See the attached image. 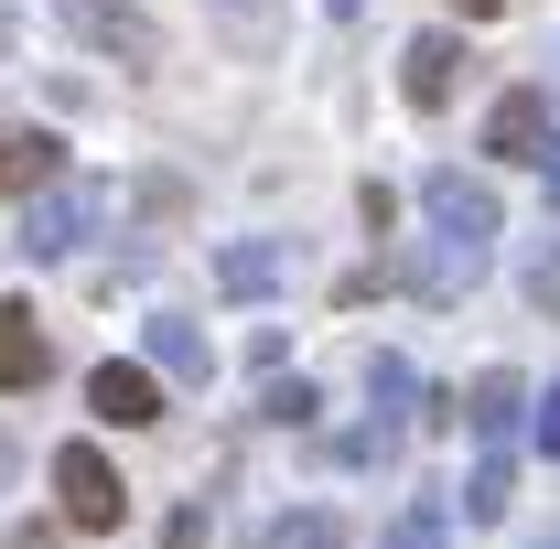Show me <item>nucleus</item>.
<instances>
[{
	"label": "nucleus",
	"mask_w": 560,
	"mask_h": 549,
	"mask_svg": "<svg viewBox=\"0 0 560 549\" xmlns=\"http://www.w3.org/2000/svg\"><path fill=\"white\" fill-rule=\"evenodd\" d=\"M420 215H431V259H420V302H464L495 259V195L464 173V162H442V173H420Z\"/></svg>",
	"instance_id": "f257e3e1"
},
{
	"label": "nucleus",
	"mask_w": 560,
	"mask_h": 549,
	"mask_svg": "<svg viewBox=\"0 0 560 549\" xmlns=\"http://www.w3.org/2000/svg\"><path fill=\"white\" fill-rule=\"evenodd\" d=\"M55 506H66V528L108 539V528L130 517V484H119V464H108L97 442H66V453H55Z\"/></svg>",
	"instance_id": "f03ea898"
},
{
	"label": "nucleus",
	"mask_w": 560,
	"mask_h": 549,
	"mask_svg": "<svg viewBox=\"0 0 560 549\" xmlns=\"http://www.w3.org/2000/svg\"><path fill=\"white\" fill-rule=\"evenodd\" d=\"M55 11H66L75 44H97V55H119V66H151V55H162V33H151L140 0H55Z\"/></svg>",
	"instance_id": "7ed1b4c3"
},
{
	"label": "nucleus",
	"mask_w": 560,
	"mask_h": 549,
	"mask_svg": "<svg viewBox=\"0 0 560 549\" xmlns=\"http://www.w3.org/2000/svg\"><path fill=\"white\" fill-rule=\"evenodd\" d=\"M86 410L119 420V431H151V420H162V366H130V355H108V366L86 377Z\"/></svg>",
	"instance_id": "20e7f679"
},
{
	"label": "nucleus",
	"mask_w": 560,
	"mask_h": 549,
	"mask_svg": "<svg viewBox=\"0 0 560 549\" xmlns=\"http://www.w3.org/2000/svg\"><path fill=\"white\" fill-rule=\"evenodd\" d=\"M528 410H539V399H528V377H506V366H486V377L464 388V431H475L486 453H506V442H517V420H528Z\"/></svg>",
	"instance_id": "39448f33"
},
{
	"label": "nucleus",
	"mask_w": 560,
	"mask_h": 549,
	"mask_svg": "<svg viewBox=\"0 0 560 549\" xmlns=\"http://www.w3.org/2000/svg\"><path fill=\"white\" fill-rule=\"evenodd\" d=\"M86 226H97V184H75V195L55 184L44 206H22V248H33V259H66Z\"/></svg>",
	"instance_id": "423d86ee"
},
{
	"label": "nucleus",
	"mask_w": 560,
	"mask_h": 549,
	"mask_svg": "<svg viewBox=\"0 0 560 549\" xmlns=\"http://www.w3.org/2000/svg\"><path fill=\"white\" fill-rule=\"evenodd\" d=\"M464 66H475V55H464L453 33H420L410 55H399V86H410V108H453V86H464Z\"/></svg>",
	"instance_id": "0eeeda50"
},
{
	"label": "nucleus",
	"mask_w": 560,
	"mask_h": 549,
	"mask_svg": "<svg viewBox=\"0 0 560 549\" xmlns=\"http://www.w3.org/2000/svg\"><path fill=\"white\" fill-rule=\"evenodd\" d=\"M55 377V344H44V324L22 313V302H0V399H22V388H44Z\"/></svg>",
	"instance_id": "6e6552de"
},
{
	"label": "nucleus",
	"mask_w": 560,
	"mask_h": 549,
	"mask_svg": "<svg viewBox=\"0 0 560 549\" xmlns=\"http://www.w3.org/2000/svg\"><path fill=\"white\" fill-rule=\"evenodd\" d=\"M55 173H66V140L55 130H0V206L11 195H55Z\"/></svg>",
	"instance_id": "1a4fd4ad"
},
{
	"label": "nucleus",
	"mask_w": 560,
	"mask_h": 549,
	"mask_svg": "<svg viewBox=\"0 0 560 549\" xmlns=\"http://www.w3.org/2000/svg\"><path fill=\"white\" fill-rule=\"evenodd\" d=\"M486 151H506V162H539V151H550V130H539V97H528V86H506V97L486 108Z\"/></svg>",
	"instance_id": "9d476101"
},
{
	"label": "nucleus",
	"mask_w": 560,
	"mask_h": 549,
	"mask_svg": "<svg viewBox=\"0 0 560 549\" xmlns=\"http://www.w3.org/2000/svg\"><path fill=\"white\" fill-rule=\"evenodd\" d=\"M151 366H162V377H173V388H206V335H195V324H173V313H162V324H151Z\"/></svg>",
	"instance_id": "9b49d317"
},
{
	"label": "nucleus",
	"mask_w": 560,
	"mask_h": 549,
	"mask_svg": "<svg viewBox=\"0 0 560 549\" xmlns=\"http://www.w3.org/2000/svg\"><path fill=\"white\" fill-rule=\"evenodd\" d=\"M506 495H517V464H506V453H486V464H475V484H464V517H506Z\"/></svg>",
	"instance_id": "f8f14e48"
},
{
	"label": "nucleus",
	"mask_w": 560,
	"mask_h": 549,
	"mask_svg": "<svg viewBox=\"0 0 560 549\" xmlns=\"http://www.w3.org/2000/svg\"><path fill=\"white\" fill-rule=\"evenodd\" d=\"M215 280L248 302V291H270V280H280V248H226V259H215Z\"/></svg>",
	"instance_id": "ddd939ff"
},
{
	"label": "nucleus",
	"mask_w": 560,
	"mask_h": 549,
	"mask_svg": "<svg viewBox=\"0 0 560 549\" xmlns=\"http://www.w3.org/2000/svg\"><path fill=\"white\" fill-rule=\"evenodd\" d=\"M270 549H346V528H335L324 506H302V517H280V528H270Z\"/></svg>",
	"instance_id": "4468645a"
},
{
	"label": "nucleus",
	"mask_w": 560,
	"mask_h": 549,
	"mask_svg": "<svg viewBox=\"0 0 560 549\" xmlns=\"http://www.w3.org/2000/svg\"><path fill=\"white\" fill-rule=\"evenodd\" d=\"M313 410H324V399H313L302 377H270V399H259V420H280V431H302Z\"/></svg>",
	"instance_id": "2eb2a0df"
},
{
	"label": "nucleus",
	"mask_w": 560,
	"mask_h": 549,
	"mask_svg": "<svg viewBox=\"0 0 560 549\" xmlns=\"http://www.w3.org/2000/svg\"><path fill=\"white\" fill-rule=\"evenodd\" d=\"M377 549H453V539H442L431 506H410V517H388V539H377Z\"/></svg>",
	"instance_id": "dca6fc26"
},
{
	"label": "nucleus",
	"mask_w": 560,
	"mask_h": 549,
	"mask_svg": "<svg viewBox=\"0 0 560 549\" xmlns=\"http://www.w3.org/2000/svg\"><path fill=\"white\" fill-rule=\"evenodd\" d=\"M215 528H206V506H173V528H162V549H206Z\"/></svg>",
	"instance_id": "f3484780"
},
{
	"label": "nucleus",
	"mask_w": 560,
	"mask_h": 549,
	"mask_svg": "<svg viewBox=\"0 0 560 549\" xmlns=\"http://www.w3.org/2000/svg\"><path fill=\"white\" fill-rule=\"evenodd\" d=\"M528 431H539V453H560V388H539V420Z\"/></svg>",
	"instance_id": "a211bd4d"
},
{
	"label": "nucleus",
	"mask_w": 560,
	"mask_h": 549,
	"mask_svg": "<svg viewBox=\"0 0 560 549\" xmlns=\"http://www.w3.org/2000/svg\"><path fill=\"white\" fill-rule=\"evenodd\" d=\"M539 184H550V206H560V140H550V151H539Z\"/></svg>",
	"instance_id": "6ab92c4d"
},
{
	"label": "nucleus",
	"mask_w": 560,
	"mask_h": 549,
	"mask_svg": "<svg viewBox=\"0 0 560 549\" xmlns=\"http://www.w3.org/2000/svg\"><path fill=\"white\" fill-rule=\"evenodd\" d=\"M453 11H464V22H495V11H506V0H453Z\"/></svg>",
	"instance_id": "aec40b11"
},
{
	"label": "nucleus",
	"mask_w": 560,
	"mask_h": 549,
	"mask_svg": "<svg viewBox=\"0 0 560 549\" xmlns=\"http://www.w3.org/2000/svg\"><path fill=\"white\" fill-rule=\"evenodd\" d=\"M0 464H11V442H0Z\"/></svg>",
	"instance_id": "412c9836"
},
{
	"label": "nucleus",
	"mask_w": 560,
	"mask_h": 549,
	"mask_svg": "<svg viewBox=\"0 0 560 549\" xmlns=\"http://www.w3.org/2000/svg\"><path fill=\"white\" fill-rule=\"evenodd\" d=\"M335 11H355V0H335Z\"/></svg>",
	"instance_id": "4be33fe9"
}]
</instances>
